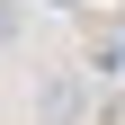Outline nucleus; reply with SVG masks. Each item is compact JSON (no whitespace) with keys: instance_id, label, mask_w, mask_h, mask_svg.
I'll list each match as a JSON object with an SVG mask.
<instances>
[{"instance_id":"1","label":"nucleus","mask_w":125,"mask_h":125,"mask_svg":"<svg viewBox=\"0 0 125 125\" xmlns=\"http://www.w3.org/2000/svg\"><path fill=\"white\" fill-rule=\"evenodd\" d=\"M36 116H45V125H81V81H72V72H54V81L36 89Z\"/></svg>"},{"instance_id":"2","label":"nucleus","mask_w":125,"mask_h":125,"mask_svg":"<svg viewBox=\"0 0 125 125\" xmlns=\"http://www.w3.org/2000/svg\"><path fill=\"white\" fill-rule=\"evenodd\" d=\"M0 45H18V0H0Z\"/></svg>"}]
</instances>
